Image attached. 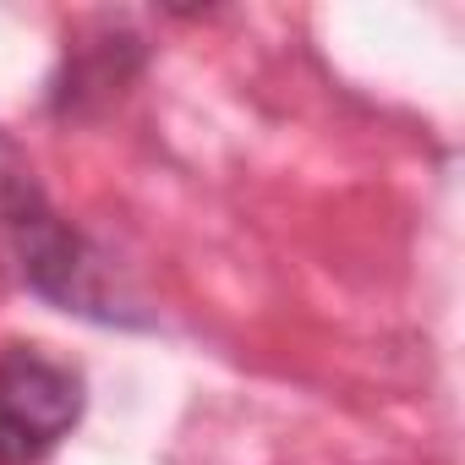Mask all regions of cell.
Returning <instances> with one entry per match:
<instances>
[{"instance_id": "1", "label": "cell", "mask_w": 465, "mask_h": 465, "mask_svg": "<svg viewBox=\"0 0 465 465\" xmlns=\"http://www.w3.org/2000/svg\"><path fill=\"white\" fill-rule=\"evenodd\" d=\"M12 159V153H6ZM0 224L17 247V263H23V280L61 302L66 312H88V318H115L104 307V274H99V258L83 247V236L72 224L55 219V208L45 203L34 170H23L17 159L0 170Z\"/></svg>"}, {"instance_id": "2", "label": "cell", "mask_w": 465, "mask_h": 465, "mask_svg": "<svg viewBox=\"0 0 465 465\" xmlns=\"http://www.w3.org/2000/svg\"><path fill=\"white\" fill-rule=\"evenodd\" d=\"M83 416V378L39 345L0 356V465H23L55 449Z\"/></svg>"}]
</instances>
